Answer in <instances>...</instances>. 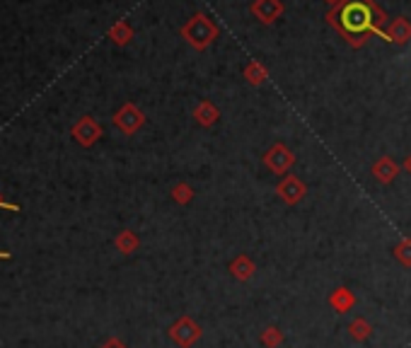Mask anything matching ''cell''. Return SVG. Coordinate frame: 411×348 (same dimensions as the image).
<instances>
[{"instance_id": "7a4b0ae2", "label": "cell", "mask_w": 411, "mask_h": 348, "mask_svg": "<svg viewBox=\"0 0 411 348\" xmlns=\"http://www.w3.org/2000/svg\"><path fill=\"white\" fill-rule=\"evenodd\" d=\"M179 34H181V39H186V44H189L191 49L206 51L215 39H218V25H215L206 13H196L181 25Z\"/></svg>"}, {"instance_id": "277c9868", "label": "cell", "mask_w": 411, "mask_h": 348, "mask_svg": "<svg viewBox=\"0 0 411 348\" xmlns=\"http://www.w3.org/2000/svg\"><path fill=\"white\" fill-rule=\"evenodd\" d=\"M252 15L261 22V25H274L283 15V3L281 0H254L252 3Z\"/></svg>"}, {"instance_id": "5bb4252c", "label": "cell", "mask_w": 411, "mask_h": 348, "mask_svg": "<svg viewBox=\"0 0 411 348\" xmlns=\"http://www.w3.org/2000/svg\"><path fill=\"white\" fill-rule=\"evenodd\" d=\"M404 167H407V169H409V174H411V155L407 157V162H404Z\"/></svg>"}, {"instance_id": "4fadbf2b", "label": "cell", "mask_w": 411, "mask_h": 348, "mask_svg": "<svg viewBox=\"0 0 411 348\" xmlns=\"http://www.w3.org/2000/svg\"><path fill=\"white\" fill-rule=\"evenodd\" d=\"M174 198H177V201H181V203H186L191 198V189L186 186V184H179L177 189H174Z\"/></svg>"}, {"instance_id": "8fae6325", "label": "cell", "mask_w": 411, "mask_h": 348, "mask_svg": "<svg viewBox=\"0 0 411 348\" xmlns=\"http://www.w3.org/2000/svg\"><path fill=\"white\" fill-rule=\"evenodd\" d=\"M111 39H114L116 44H126V41L131 39V27H128L126 22H119V25L111 29Z\"/></svg>"}, {"instance_id": "8992f818", "label": "cell", "mask_w": 411, "mask_h": 348, "mask_svg": "<svg viewBox=\"0 0 411 348\" xmlns=\"http://www.w3.org/2000/svg\"><path fill=\"white\" fill-rule=\"evenodd\" d=\"M387 37H390L392 44H407L411 39V22L407 17H397V20L390 22V29H387Z\"/></svg>"}, {"instance_id": "3957f363", "label": "cell", "mask_w": 411, "mask_h": 348, "mask_svg": "<svg viewBox=\"0 0 411 348\" xmlns=\"http://www.w3.org/2000/svg\"><path fill=\"white\" fill-rule=\"evenodd\" d=\"M293 162H295V155H293L283 143H276L274 147H269V152L264 155V164H266L274 174H286L288 169L293 167Z\"/></svg>"}, {"instance_id": "9c48e42d", "label": "cell", "mask_w": 411, "mask_h": 348, "mask_svg": "<svg viewBox=\"0 0 411 348\" xmlns=\"http://www.w3.org/2000/svg\"><path fill=\"white\" fill-rule=\"evenodd\" d=\"M193 116H196V121L201 123V126H213V123L218 121L220 111H218V107H213L210 102H201L196 107V111H193Z\"/></svg>"}, {"instance_id": "ba28073f", "label": "cell", "mask_w": 411, "mask_h": 348, "mask_svg": "<svg viewBox=\"0 0 411 348\" xmlns=\"http://www.w3.org/2000/svg\"><path fill=\"white\" fill-rule=\"evenodd\" d=\"M397 172H399V167L390 160V157H380V160L375 162V167H373L375 179L383 181V184H390V181L397 176Z\"/></svg>"}, {"instance_id": "52a82bcc", "label": "cell", "mask_w": 411, "mask_h": 348, "mask_svg": "<svg viewBox=\"0 0 411 348\" xmlns=\"http://www.w3.org/2000/svg\"><path fill=\"white\" fill-rule=\"evenodd\" d=\"M116 123H119V126L126 133H133L140 126V123H143V114H140L136 107H131V104H128V107H123L119 114H116Z\"/></svg>"}, {"instance_id": "9a60e30c", "label": "cell", "mask_w": 411, "mask_h": 348, "mask_svg": "<svg viewBox=\"0 0 411 348\" xmlns=\"http://www.w3.org/2000/svg\"><path fill=\"white\" fill-rule=\"evenodd\" d=\"M325 3H329V5H337V3H339V0H325Z\"/></svg>"}, {"instance_id": "30bf717a", "label": "cell", "mask_w": 411, "mask_h": 348, "mask_svg": "<svg viewBox=\"0 0 411 348\" xmlns=\"http://www.w3.org/2000/svg\"><path fill=\"white\" fill-rule=\"evenodd\" d=\"M244 78L249 85H261V82H266L269 78V70L264 68L259 61H252V63H247V68H244Z\"/></svg>"}, {"instance_id": "7c38bea8", "label": "cell", "mask_w": 411, "mask_h": 348, "mask_svg": "<svg viewBox=\"0 0 411 348\" xmlns=\"http://www.w3.org/2000/svg\"><path fill=\"white\" fill-rule=\"evenodd\" d=\"M332 300H334V305H337V308H339V312H346V310L351 308V305H354V298H351V295L346 293L344 288L337 293V298H332Z\"/></svg>"}, {"instance_id": "6da1fadb", "label": "cell", "mask_w": 411, "mask_h": 348, "mask_svg": "<svg viewBox=\"0 0 411 348\" xmlns=\"http://www.w3.org/2000/svg\"><path fill=\"white\" fill-rule=\"evenodd\" d=\"M327 22L342 34L351 49H361L370 34L390 41L387 32H383V25L390 22V17L375 0H339L327 13Z\"/></svg>"}, {"instance_id": "5b68a950", "label": "cell", "mask_w": 411, "mask_h": 348, "mask_svg": "<svg viewBox=\"0 0 411 348\" xmlns=\"http://www.w3.org/2000/svg\"><path fill=\"white\" fill-rule=\"evenodd\" d=\"M305 184L298 176H293V174H288L283 181L278 184V193H281V198H283L286 203H298L300 198L305 196Z\"/></svg>"}]
</instances>
